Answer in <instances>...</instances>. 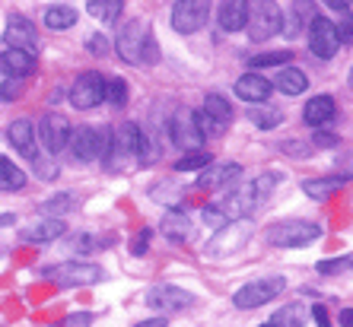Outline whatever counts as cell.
I'll list each match as a JSON object with an SVG mask.
<instances>
[{"label": "cell", "mask_w": 353, "mask_h": 327, "mask_svg": "<svg viewBox=\"0 0 353 327\" xmlns=\"http://www.w3.org/2000/svg\"><path fill=\"white\" fill-rule=\"evenodd\" d=\"M0 64H3V74L7 76H29L35 70V64H39V58H35V51H23V48H7L3 45V54H0Z\"/></svg>", "instance_id": "cell-20"}, {"label": "cell", "mask_w": 353, "mask_h": 327, "mask_svg": "<svg viewBox=\"0 0 353 327\" xmlns=\"http://www.w3.org/2000/svg\"><path fill=\"white\" fill-rule=\"evenodd\" d=\"M248 238H252L248 220L230 222V226H223V229L214 235V242L207 245V257H232L236 251H242V248L248 245Z\"/></svg>", "instance_id": "cell-11"}, {"label": "cell", "mask_w": 353, "mask_h": 327, "mask_svg": "<svg viewBox=\"0 0 353 327\" xmlns=\"http://www.w3.org/2000/svg\"><path fill=\"white\" fill-rule=\"evenodd\" d=\"M7 137L10 143L17 147V153H23L26 159H35V127L32 121H26V118H19V121H10L7 124Z\"/></svg>", "instance_id": "cell-22"}, {"label": "cell", "mask_w": 353, "mask_h": 327, "mask_svg": "<svg viewBox=\"0 0 353 327\" xmlns=\"http://www.w3.org/2000/svg\"><path fill=\"white\" fill-rule=\"evenodd\" d=\"M312 318L319 327H331V318H328V311H325V305H312Z\"/></svg>", "instance_id": "cell-49"}, {"label": "cell", "mask_w": 353, "mask_h": 327, "mask_svg": "<svg viewBox=\"0 0 353 327\" xmlns=\"http://www.w3.org/2000/svg\"><path fill=\"white\" fill-rule=\"evenodd\" d=\"M210 19V0H175L172 7V29L179 35L201 32Z\"/></svg>", "instance_id": "cell-10"}, {"label": "cell", "mask_w": 353, "mask_h": 327, "mask_svg": "<svg viewBox=\"0 0 353 327\" xmlns=\"http://www.w3.org/2000/svg\"><path fill=\"white\" fill-rule=\"evenodd\" d=\"M293 58V51H268V54H255L248 61L252 67H277V64H287Z\"/></svg>", "instance_id": "cell-39"}, {"label": "cell", "mask_w": 353, "mask_h": 327, "mask_svg": "<svg viewBox=\"0 0 353 327\" xmlns=\"http://www.w3.org/2000/svg\"><path fill=\"white\" fill-rule=\"evenodd\" d=\"M86 10H90V17L99 19L102 25H112V23H118V17L124 13V0H86Z\"/></svg>", "instance_id": "cell-29"}, {"label": "cell", "mask_w": 353, "mask_h": 327, "mask_svg": "<svg viewBox=\"0 0 353 327\" xmlns=\"http://www.w3.org/2000/svg\"><path fill=\"white\" fill-rule=\"evenodd\" d=\"M344 267H353V257H334V261H319L315 264V270H319L321 277H331V273H337V270H344Z\"/></svg>", "instance_id": "cell-40"}, {"label": "cell", "mask_w": 353, "mask_h": 327, "mask_svg": "<svg viewBox=\"0 0 353 327\" xmlns=\"http://www.w3.org/2000/svg\"><path fill=\"white\" fill-rule=\"evenodd\" d=\"M159 229H163V235L169 238V242H188L191 238V220L181 210H169L163 216V222H159Z\"/></svg>", "instance_id": "cell-25"}, {"label": "cell", "mask_w": 353, "mask_h": 327, "mask_svg": "<svg viewBox=\"0 0 353 327\" xmlns=\"http://www.w3.org/2000/svg\"><path fill=\"white\" fill-rule=\"evenodd\" d=\"M258 327H277V324H274V321H268V324H258Z\"/></svg>", "instance_id": "cell-54"}, {"label": "cell", "mask_w": 353, "mask_h": 327, "mask_svg": "<svg viewBox=\"0 0 353 327\" xmlns=\"http://www.w3.org/2000/svg\"><path fill=\"white\" fill-rule=\"evenodd\" d=\"M347 3H353V0H347Z\"/></svg>", "instance_id": "cell-56"}, {"label": "cell", "mask_w": 353, "mask_h": 327, "mask_svg": "<svg viewBox=\"0 0 353 327\" xmlns=\"http://www.w3.org/2000/svg\"><path fill=\"white\" fill-rule=\"evenodd\" d=\"M147 305L157 311H185L194 305V295L179 286H169V283H159L147 293Z\"/></svg>", "instance_id": "cell-16"}, {"label": "cell", "mask_w": 353, "mask_h": 327, "mask_svg": "<svg viewBox=\"0 0 353 327\" xmlns=\"http://www.w3.org/2000/svg\"><path fill=\"white\" fill-rule=\"evenodd\" d=\"M341 327H353V308L341 311Z\"/></svg>", "instance_id": "cell-52"}, {"label": "cell", "mask_w": 353, "mask_h": 327, "mask_svg": "<svg viewBox=\"0 0 353 327\" xmlns=\"http://www.w3.org/2000/svg\"><path fill=\"white\" fill-rule=\"evenodd\" d=\"M147 248H150V232L143 229V232H140V235L131 242V254H137V257H140V254L147 251Z\"/></svg>", "instance_id": "cell-48"}, {"label": "cell", "mask_w": 353, "mask_h": 327, "mask_svg": "<svg viewBox=\"0 0 353 327\" xmlns=\"http://www.w3.org/2000/svg\"><path fill=\"white\" fill-rule=\"evenodd\" d=\"M70 207H74V197H70V194H54V197H48V200L41 204V213H45V216L61 220L64 213H70Z\"/></svg>", "instance_id": "cell-35"}, {"label": "cell", "mask_w": 353, "mask_h": 327, "mask_svg": "<svg viewBox=\"0 0 353 327\" xmlns=\"http://www.w3.org/2000/svg\"><path fill=\"white\" fill-rule=\"evenodd\" d=\"M147 39H150V25L134 19V23L121 25L118 32V41H115V51L118 58L124 64H143V48H147Z\"/></svg>", "instance_id": "cell-12"}, {"label": "cell", "mask_w": 353, "mask_h": 327, "mask_svg": "<svg viewBox=\"0 0 353 327\" xmlns=\"http://www.w3.org/2000/svg\"><path fill=\"white\" fill-rule=\"evenodd\" d=\"M86 51H90V54H96V58H105L108 51H112V45H108V39L105 35H90V39H86Z\"/></svg>", "instance_id": "cell-41"}, {"label": "cell", "mask_w": 353, "mask_h": 327, "mask_svg": "<svg viewBox=\"0 0 353 327\" xmlns=\"http://www.w3.org/2000/svg\"><path fill=\"white\" fill-rule=\"evenodd\" d=\"M67 248H70V251H92L96 242H92V235H74L67 242Z\"/></svg>", "instance_id": "cell-46"}, {"label": "cell", "mask_w": 353, "mask_h": 327, "mask_svg": "<svg viewBox=\"0 0 353 327\" xmlns=\"http://www.w3.org/2000/svg\"><path fill=\"white\" fill-rule=\"evenodd\" d=\"M210 162H214V159H210V153H204V149H194V153L181 156L179 162H175V172H201V169H207Z\"/></svg>", "instance_id": "cell-34"}, {"label": "cell", "mask_w": 353, "mask_h": 327, "mask_svg": "<svg viewBox=\"0 0 353 327\" xmlns=\"http://www.w3.org/2000/svg\"><path fill=\"white\" fill-rule=\"evenodd\" d=\"M105 102L115 108H124L128 105V83L121 80V76H112L105 86Z\"/></svg>", "instance_id": "cell-36"}, {"label": "cell", "mask_w": 353, "mask_h": 327, "mask_svg": "<svg viewBox=\"0 0 353 327\" xmlns=\"http://www.w3.org/2000/svg\"><path fill=\"white\" fill-rule=\"evenodd\" d=\"M143 153H150L147 134L134 121H124L118 127H112V143H108V153L102 162H105L108 172H134L140 165H147Z\"/></svg>", "instance_id": "cell-1"}, {"label": "cell", "mask_w": 353, "mask_h": 327, "mask_svg": "<svg viewBox=\"0 0 353 327\" xmlns=\"http://www.w3.org/2000/svg\"><path fill=\"white\" fill-rule=\"evenodd\" d=\"M312 143L315 147H321V149H331V147H337V134H328L325 127H319L315 137H312Z\"/></svg>", "instance_id": "cell-45"}, {"label": "cell", "mask_w": 353, "mask_h": 327, "mask_svg": "<svg viewBox=\"0 0 353 327\" xmlns=\"http://www.w3.org/2000/svg\"><path fill=\"white\" fill-rule=\"evenodd\" d=\"M108 143H112L108 127H77L70 137V153L77 162H99V159H105Z\"/></svg>", "instance_id": "cell-6"}, {"label": "cell", "mask_w": 353, "mask_h": 327, "mask_svg": "<svg viewBox=\"0 0 353 327\" xmlns=\"http://www.w3.org/2000/svg\"><path fill=\"white\" fill-rule=\"evenodd\" d=\"M248 121L255 124L258 131H271V127H277L283 121V112L271 105H255V108H248Z\"/></svg>", "instance_id": "cell-32"}, {"label": "cell", "mask_w": 353, "mask_h": 327, "mask_svg": "<svg viewBox=\"0 0 353 327\" xmlns=\"http://www.w3.org/2000/svg\"><path fill=\"white\" fill-rule=\"evenodd\" d=\"M341 45H344V41L337 35V23H331V19H325V17H315L312 25H309V48H312L315 58L331 61Z\"/></svg>", "instance_id": "cell-13"}, {"label": "cell", "mask_w": 353, "mask_h": 327, "mask_svg": "<svg viewBox=\"0 0 353 327\" xmlns=\"http://www.w3.org/2000/svg\"><path fill=\"white\" fill-rule=\"evenodd\" d=\"M319 3H325L328 10H337V13H344L347 10V0H319Z\"/></svg>", "instance_id": "cell-51"}, {"label": "cell", "mask_w": 353, "mask_h": 327, "mask_svg": "<svg viewBox=\"0 0 353 327\" xmlns=\"http://www.w3.org/2000/svg\"><path fill=\"white\" fill-rule=\"evenodd\" d=\"M137 327H165V318H150V321H143V324H137Z\"/></svg>", "instance_id": "cell-53"}, {"label": "cell", "mask_w": 353, "mask_h": 327, "mask_svg": "<svg viewBox=\"0 0 353 327\" xmlns=\"http://www.w3.org/2000/svg\"><path fill=\"white\" fill-rule=\"evenodd\" d=\"M271 80H264V76H258L255 70L245 76H239L236 80V96L242 98V102H252V105H264L268 98H271Z\"/></svg>", "instance_id": "cell-19"}, {"label": "cell", "mask_w": 353, "mask_h": 327, "mask_svg": "<svg viewBox=\"0 0 353 327\" xmlns=\"http://www.w3.org/2000/svg\"><path fill=\"white\" fill-rule=\"evenodd\" d=\"M32 165H35V175H39L41 181H54V178H58V162H54V153L35 156Z\"/></svg>", "instance_id": "cell-37"}, {"label": "cell", "mask_w": 353, "mask_h": 327, "mask_svg": "<svg viewBox=\"0 0 353 327\" xmlns=\"http://www.w3.org/2000/svg\"><path fill=\"white\" fill-rule=\"evenodd\" d=\"M39 137H41V147L45 153H54L58 156L61 149L70 147V137H74V124H67V118L61 115H45L39 124Z\"/></svg>", "instance_id": "cell-15"}, {"label": "cell", "mask_w": 353, "mask_h": 327, "mask_svg": "<svg viewBox=\"0 0 353 327\" xmlns=\"http://www.w3.org/2000/svg\"><path fill=\"white\" fill-rule=\"evenodd\" d=\"M201 124H204V134H207V137H220V134L232 124V105L220 96V92H210V96L204 98Z\"/></svg>", "instance_id": "cell-14"}, {"label": "cell", "mask_w": 353, "mask_h": 327, "mask_svg": "<svg viewBox=\"0 0 353 327\" xmlns=\"http://www.w3.org/2000/svg\"><path fill=\"white\" fill-rule=\"evenodd\" d=\"M3 45H7V48L35 51L39 48V32H35V25L26 17H17V13H13V17L7 19V29H3Z\"/></svg>", "instance_id": "cell-17"}, {"label": "cell", "mask_w": 353, "mask_h": 327, "mask_svg": "<svg viewBox=\"0 0 353 327\" xmlns=\"http://www.w3.org/2000/svg\"><path fill=\"white\" fill-rule=\"evenodd\" d=\"M271 321L277 327H305V321H309V311H305V305L293 302V305H283V308L274 311Z\"/></svg>", "instance_id": "cell-31"}, {"label": "cell", "mask_w": 353, "mask_h": 327, "mask_svg": "<svg viewBox=\"0 0 353 327\" xmlns=\"http://www.w3.org/2000/svg\"><path fill=\"white\" fill-rule=\"evenodd\" d=\"M305 124H312V127H325L328 121H334L337 108H334V98L331 96H312L305 102Z\"/></svg>", "instance_id": "cell-24"}, {"label": "cell", "mask_w": 353, "mask_h": 327, "mask_svg": "<svg viewBox=\"0 0 353 327\" xmlns=\"http://www.w3.org/2000/svg\"><path fill=\"white\" fill-rule=\"evenodd\" d=\"M105 86H108L105 76L96 74V70H86V74H80L74 80V86H70V105H74L77 112H90V108L102 105V102H105Z\"/></svg>", "instance_id": "cell-9"}, {"label": "cell", "mask_w": 353, "mask_h": 327, "mask_svg": "<svg viewBox=\"0 0 353 327\" xmlns=\"http://www.w3.org/2000/svg\"><path fill=\"white\" fill-rule=\"evenodd\" d=\"M350 83H353V70H350Z\"/></svg>", "instance_id": "cell-55"}, {"label": "cell", "mask_w": 353, "mask_h": 327, "mask_svg": "<svg viewBox=\"0 0 353 327\" xmlns=\"http://www.w3.org/2000/svg\"><path fill=\"white\" fill-rule=\"evenodd\" d=\"M216 19H220L223 32H239V29H245L248 25V0H223Z\"/></svg>", "instance_id": "cell-23"}, {"label": "cell", "mask_w": 353, "mask_h": 327, "mask_svg": "<svg viewBox=\"0 0 353 327\" xmlns=\"http://www.w3.org/2000/svg\"><path fill=\"white\" fill-rule=\"evenodd\" d=\"M45 25H48V29H54V32L74 29V25H77V10L67 7V3H54V7L45 10Z\"/></svg>", "instance_id": "cell-30"}, {"label": "cell", "mask_w": 353, "mask_h": 327, "mask_svg": "<svg viewBox=\"0 0 353 327\" xmlns=\"http://www.w3.org/2000/svg\"><path fill=\"white\" fill-rule=\"evenodd\" d=\"M280 149H283V153L287 156H299V159H305V156H309V147H305V143H299V140H287V143H280Z\"/></svg>", "instance_id": "cell-47"}, {"label": "cell", "mask_w": 353, "mask_h": 327, "mask_svg": "<svg viewBox=\"0 0 353 327\" xmlns=\"http://www.w3.org/2000/svg\"><path fill=\"white\" fill-rule=\"evenodd\" d=\"M321 238V226L312 220H283L268 229V242L274 248H303Z\"/></svg>", "instance_id": "cell-5"}, {"label": "cell", "mask_w": 353, "mask_h": 327, "mask_svg": "<svg viewBox=\"0 0 353 327\" xmlns=\"http://www.w3.org/2000/svg\"><path fill=\"white\" fill-rule=\"evenodd\" d=\"M280 178H283L280 172H264V175H258V178H255V188H258V197H261V204L274 194V188L280 184Z\"/></svg>", "instance_id": "cell-38"}, {"label": "cell", "mask_w": 353, "mask_h": 327, "mask_svg": "<svg viewBox=\"0 0 353 327\" xmlns=\"http://www.w3.org/2000/svg\"><path fill=\"white\" fill-rule=\"evenodd\" d=\"M274 89L287 92V96H303L309 89V76L299 70V67H283L277 76H274Z\"/></svg>", "instance_id": "cell-26"}, {"label": "cell", "mask_w": 353, "mask_h": 327, "mask_svg": "<svg viewBox=\"0 0 353 327\" xmlns=\"http://www.w3.org/2000/svg\"><path fill=\"white\" fill-rule=\"evenodd\" d=\"M0 172H3V181H0V188L3 191H23L26 188V175L19 172L10 159H0Z\"/></svg>", "instance_id": "cell-33"}, {"label": "cell", "mask_w": 353, "mask_h": 327, "mask_svg": "<svg viewBox=\"0 0 353 327\" xmlns=\"http://www.w3.org/2000/svg\"><path fill=\"white\" fill-rule=\"evenodd\" d=\"M41 277L51 279L54 286H92V283H99L105 273H102V267H96V264L64 261V264H54V267H45Z\"/></svg>", "instance_id": "cell-7"}, {"label": "cell", "mask_w": 353, "mask_h": 327, "mask_svg": "<svg viewBox=\"0 0 353 327\" xmlns=\"http://www.w3.org/2000/svg\"><path fill=\"white\" fill-rule=\"evenodd\" d=\"M245 32L252 41H268L283 32V10L277 7V0H248Z\"/></svg>", "instance_id": "cell-4"}, {"label": "cell", "mask_w": 353, "mask_h": 327, "mask_svg": "<svg viewBox=\"0 0 353 327\" xmlns=\"http://www.w3.org/2000/svg\"><path fill=\"white\" fill-rule=\"evenodd\" d=\"M19 92H23V76H7L3 74V102H13Z\"/></svg>", "instance_id": "cell-42"}, {"label": "cell", "mask_w": 353, "mask_h": 327, "mask_svg": "<svg viewBox=\"0 0 353 327\" xmlns=\"http://www.w3.org/2000/svg\"><path fill=\"white\" fill-rule=\"evenodd\" d=\"M242 178V165L236 162H226V165H214V169H204L197 175L194 188L197 191H216V188H230L236 181Z\"/></svg>", "instance_id": "cell-18"}, {"label": "cell", "mask_w": 353, "mask_h": 327, "mask_svg": "<svg viewBox=\"0 0 353 327\" xmlns=\"http://www.w3.org/2000/svg\"><path fill=\"white\" fill-rule=\"evenodd\" d=\"M92 324V315H86V311H80V315H67L64 321H58L54 327H90Z\"/></svg>", "instance_id": "cell-44"}, {"label": "cell", "mask_w": 353, "mask_h": 327, "mask_svg": "<svg viewBox=\"0 0 353 327\" xmlns=\"http://www.w3.org/2000/svg\"><path fill=\"white\" fill-rule=\"evenodd\" d=\"M283 289H287V279H283V277L252 279V283H245L242 289H236V295H232V305H236V308H242V311L261 308V305H268L271 299H277Z\"/></svg>", "instance_id": "cell-8"}, {"label": "cell", "mask_w": 353, "mask_h": 327, "mask_svg": "<svg viewBox=\"0 0 353 327\" xmlns=\"http://www.w3.org/2000/svg\"><path fill=\"white\" fill-rule=\"evenodd\" d=\"M337 169L347 175V178H353V153H347V156H341L337 159Z\"/></svg>", "instance_id": "cell-50"}, {"label": "cell", "mask_w": 353, "mask_h": 327, "mask_svg": "<svg viewBox=\"0 0 353 327\" xmlns=\"http://www.w3.org/2000/svg\"><path fill=\"white\" fill-rule=\"evenodd\" d=\"M347 181H350L347 175H334V178H309V181H303V191L312 197V200H328L331 194H337V191L344 188Z\"/></svg>", "instance_id": "cell-28"}, {"label": "cell", "mask_w": 353, "mask_h": 327, "mask_svg": "<svg viewBox=\"0 0 353 327\" xmlns=\"http://www.w3.org/2000/svg\"><path fill=\"white\" fill-rule=\"evenodd\" d=\"M315 17H319V13H315V0H293V17L283 25V35H290V39L299 35L305 25H312Z\"/></svg>", "instance_id": "cell-27"}, {"label": "cell", "mask_w": 353, "mask_h": 327, "mask_svg": "<svg viewBox=\"0 0 353 327\" xmlns=\"http://www.w3.org/2000/svg\"><path fill=\"white\" fill-rule=\"evenodd\" d=\"M64 235V220H54V216H45L41 222H32L29 229L19 232V242H29V245H45V242H54V238Z\"/></svg>", "instance_id": "cell-21"}, {"label": "cell", "mask_w": 353, "mask_h": 327, "mask_svg": "<svg viewBox=\"0 0 353 327\" xmlns=\"http://www.w3.org/2000/svg\"><path fill=\"white\" fill-rule=\"evenodd\" d=\"M258 207H261V197H258L255 181L236 184L223 200L204 207V222H210L214 229H223V226H230V222H236V220H248Z\"/></svg>", "instance_id": "cell-2"}, {"label": "cell", "mask_w": 353, "mask_h": 327, "mask_svg": "<svg viewBox=\"0 0 353 327\" xmlns=\"http://www.w3.org/2000/svg\"><path fill=\"white\" fill-rule=\"evenodd\" d=\"M169 140H172V147L181 149V153H194L201 149V143L207 140L204 134V124H201V112L188 105H179L169 118Z\"/></svg>", "instance_id": "cell-3"}, {"label": "cell", "mask_w": 353, "mask_h": 327, "mask_svg": "<svg viewBox=\"0 0 353 327\" xmlns=\"http://www.w3.org/2000/svg\"><path fill=\"white\" fill-rule=\"evenodd\" d=\"M337 35H341V41L344 45H350L353 41V13H341V23H337Z\"/></svg>", "instance_id": "cell-43"}]
</instances>
